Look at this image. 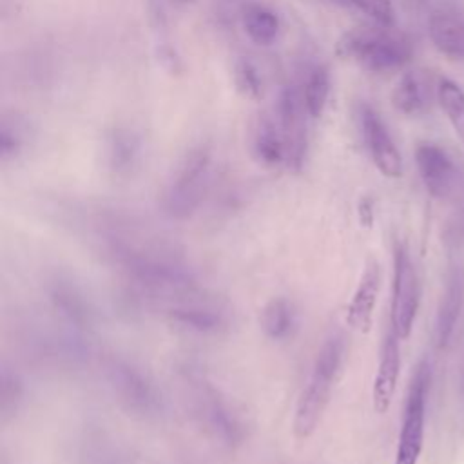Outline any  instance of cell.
<instances>
[{
  "label": "cell",
  "instance_id": "cell-1",
  "mask_svg": "<svg viewBox=\"0 0 464 464\" xmlns=\"http://www.w3.org/2000/svg\"><path fill=\"white\" fill-rule=\"evenodd\" d=\"M145 310L156 312L179 330L198 335H219L234 323L230 303L199 277L152 297Z\"/></svg>",
  "mask_w": 464,
  "mask_h": 464
},
{
  "label": "cell",
  "instance_id": "cell-2",
  "mask_svg": "<svg viewBox=\"0 0 464 464\" xmlns=\"http://www.w3.org/2000/svg\"><path fill=\"white\" fill-rule=\"evenodd\" d=\"M179 379L188 411L203 433L223 448L234 450L241 446L246 437L243 415L221 388L201 368L192 364L181 368Z\"/></svg>",
  "mask_w": 464,
  "mask_h": 464
},
{
  "label": "cell",
  "instance_id": "cell-3",
  "mask_svg": "<svg viewBox=\"0 0 464 464\" xmlns=\"http://www.w3.org/2000/svg\"><path fill=\"white\" fill-rule=\"evenodd\" d=\"M100 373L121 410L141 420H156L165 413V399L147 370L125 355L100 357Z\"/></svg>",
  "mask_w": 464,
  "mask_h": 464
},
{
  "label": "cell",
  "instance_id": "cell-4",
  "mask_svg": "<svg viewBox=\"0 0 464 464\" xmlns=\"http://www.w3.org/2000/svg\"><path fill=\"white\" fill-rule=\"evenodd\" d=\"M344 357V337L332 334L319 348L310 375L297 399L292 431L297 440H306L319 426Z\"/></svg>",
  "mask_w": 464,
  "mask_h": 464
},
{
  "label": "cell",
  "instance_id": "cell-5",
  "mask_svg": "<svg viewBox=\"0 0 464 464\" xmlns=\"http://www.w3.org/2000/svg\"><path fill=\"white\" fill-rule=\"evenodd\" d=\"M212 176V149L196 145L176 167L161 194V210L174 221H185L201 207Z\"/></svg>",
  "mask_w": 464,
  "mask_h": 464
},
{
  "label": "cell",
  "instance_id": "cell-6",
  "mask_svg": "<svg viewBox=\"0 0 464 464\" xmlns=\"http://www.w3.org/2000/svg\"><path fill=\"white\" fill-rule=\"evenodd\" d=\"M343 56L353 58L361 67L372 72L395 71L411 58L410 40L392 31V27L373 25L350 31L339 44Z\"/></svg>",
  "mask_w": 464,
  "mask_h": 464
},
{
  "label": "cell",
  "instance_id": "cell-7",
  "mask_svg": "<svg viewBox=\"0 0 464 464\" xmlns=\"http://www.w3.org/2000/svg\"><path fill=\"white\" fill-rule=\"evenodd\" d=\"M428 388H430V366L426 361H420L415 366L410 379L393 464H417L420 459L422 444H424Z\"/></svg>",
  "mask_w": 464,
  "mask_h": 464
},
{
  "label": "cell",
  "instance_id": "cell-8",
  "mask_svg": "<svg viewBox=\"0 0 464 464\" xmlns=\"http://www.w3.org/2000/svg\"><path fill=\"white\" fill-rule=\"evenodd\" d=\"M420 285L417 268L410 257L408 248L397 243L393 248V283H392V308L390 326L399 339H408L419 312Z\"/></svg>",
  "mask_w": 464,
  "mask_h": 464
},
{
  "label": "cell",
  "instance_id": "cell-9",
  "mask_svg": "<svg viewBox=\"0 0 464 464\" xmlns=\"http://www.w3.org/2000/svg\"><path fill=\"white\" fill-rule=\"evenodd\" d=\"M45 294L62 330L87 339L94 328V308L85 292L63 274H53L45 283Z\"/></svg>",
  "mask_w": 464,
  "mask_h": 464
},
{
  "label": "cell",
  "instance_id": "cell-10",
  "mask_svg": "<svg viewBox=\"0 0 464 464\" xmlns=\"http://www.w3.org/2000/svg\"><path fill=\"white\" fill-rule=\"evenodd\" d=\"M361 129L368 154L377 170L386 178L402 176V158L381 116L370 107H361Z\"/></svg>",
  "mask_w": 464,
  "mask_h": 464
},
{
  "label": "cell",
  "instance_id": "cell-11",
  "mask_svg": "<svg viewBox=\"0 0 464 464\" xmlns=\"http://www.w3.org/2000/svg\"><path fill=\"white\" fill-rule=\"evenodd\" d=\"M304 100L294 85H286L277 102L279 125L286 140L288 149V169H299L304 160L306 150V132H304Z\"/></svg>",
  "mask_w": 464,
  "mask_h": 464
},
{
  "label": "cell",
  "instance_id": "cell-12",
  "mask_svg": "<svg viewBox=\"0 0 464 464\" xmlns=\"http://www.w3.org/2000/svg\"><path fill=\"white\" fill-rule=\"evenodd\" d=\"M415 163L426 190L435 198H448L455 192L459 172L451 158L435 143H419Z\"/></svg>",
  "mask_w": 464,
  "mask_h": 464
},
{
  "label": "cell",
  "instance_id": "cell-13",
  "mask_svg": "<svg viewBox=\"0 0 464 464\" xmlns=\"http://www.w3.org/2000/svg\"><path fill=\"white\" fill-rule=\"evenodd\" d=\"M399 335L393 332L392 326H388L381 352H379V362H377V372L373 377L372 384V402L373 410L377 413H386L395 390L399 382V373H401V346H399Z\"/></svg>",
  "mask_w": 464,
  "mask_h": 464
},
{
  "label": "cell",
  "instance_id": "cell-14",
  "mask_svg": "<svg viewBox=\"0 0 464 464\" xmlns=\"http://www.w3.org/2000/svg\"><path fill=\"white\" fill-rule=\"evenodd\" d=\"M381 288V266L375 259H368L359 283L346 306V324L357 332H368L372 326L377 297Z\"/></svg>",
  "mask_w": 464,
  "mask_h": 464
},
{
  "label": "cell",
  "instance_id": "cell-15",
  "mask_svg": "<svg viewBox=\"0 0 464 464\" xmlns=\"http://www.w3.org/2000/svg\"><path fill=\"white\" fill-rule=\"evenodd\" d=\"M437 100V83L426 71H406L392 91L393 107L404 116H419L426 112Z\"/></svg>",
  "mask_w": 464,
  "mask_h": 464
},
{
  "label": "cell",
  "instance_id": "cell-16",
  "mask_svg": "<svg viewBox=\"0 0 464 464\" xmlns=\"http://www.w3.org/2000/svg\"><path fill=\"white\" fill-rule=\"evenodd\" d=\"M435 49L450 60L464 58V16L451 5H439L428 20Z\"/></svg>",
  "mask_w": 464,
  "mask_h": 464
},
{
  "label": "cell",
  "instance_id": "cell-17",
  "mask_svg": "<svg viewBox=\"0 0 464 464\" xmlns=\"http://www.w3.org/2000/svg\"><path fill=\"white\" fill-rule=\"evenodd\" d=\"M252 152L265 167H288V149L281 125L266 114H259L252 127Z\"/></svg>",
  "mask_w": 464,
  "mask_h": 464
},
{
  "label": "cell",
  "instance_id": "cell-18",
  "mask_svg": "<svg viewBox=\"0 0 464 464\" xmlns=\"http://www.w3.org/2000/svg\"><path fill=\"white\" fill-rule=\"evenodd\" d=\"M464 303V272L457 266L448 274L446 286L439 303L435 317V343L439 348H444L453 334L455 323L459 319L460 308Z\"/></svg>",
  "mask_w": 464,
  "mask_h": 464
},
{
  "label": "cell",
  "instance_id": "cell-19",
  "mask_svg": "<svg viewBox=\"0 0 464 464\" xmlns=\"http://www.w3.org/2000/svg\"><path fill=\"white\" fill-rule=\"evenodd\" d=\"M299 323L294 303L286 297H272L259 314V324L263 334L270 341H285L292 337Z\"/></svg>",
  "mask_w": 464,
  "mask_h": 464
},
{
  "label": "cell",
  "instance_id": "cell-20",
  "mask_svg": "<svg viewBox=\"0 0 464 464\" xmlns=\"http://www.w3.org/2000/svg\"><path fill=\"white\" fill-rule=\"evenodd\" d=\"M82 464H130L129 453L105 433L94 431L82 439L80 448Z\"/></svg>",
  "mask_w": 464,
  "mask_h": 464
},
{
  "label": "cell",
  "instance_id": "cell-21",
  "mask_svg": "<svg viewBox=\"0 0 464 464\" xmlns=\"http://www.w3.org/2000/svg\"><path fill=\"white\" fill-rule=\"evenodd\" d=\"M437 103L464 147V91L450 78L437 82Z\"/></svg>",
  "mask_w": 464,
  "mask_h": 464
},
{
  "label": "cell",
  "instance_id": "cell-22",
  "mask_svg": "<svg viewBox=\"0 0 464 464\" xmlns=\"http://www.w3.org/2000/svg\"><path fill=\"white\" fill-rule=\"evenodd\" d=\"M243 29L257 45H270L279 34V18L265 5H250L243 14Z\"/></svg>",
  "mask_w": 464,
  "mask_h": 464
},
{
  "label": "cell",
  "instance_id": "cell-23",
  "mask_svg": "<svg viewBox=\"0 0 464 464\" xmlns=\"http://www.w3.org/2000/svg\"><path fill=\"white\" fill-rule=\"evenodd\" d=\"M140 156V141L132 132L118 130L109 141V167L116 174H129Z\"/></svg>",
  "mask_w": 464,
  "mask_h": 464
},
{
  "label": "cell",
  "instance_id": "cell-24",
  "mask_svg": "<svg viewBox=\"0 0 464 464\" xmlns=\"http://www.w3.org/2000/svg\"><path fill=\"white\" fill-rule=\"evenodd\" d=\"M301 92H303L304 109H306L308 116L319 118L324 112V107H326L328 96H330V74H328L326 67L315 65L308 72Z\"/></svg>",
  "mask_w": 464,
  "mask_h": 464
},
{
  "label": "cell",
  "instance_id": "cell-25",
  "mask_svg": "<svg viewBox=\"0 0 464 464\" xmlns=\"http://www.w3.org/2000/svg\"><path fill=\"white\" fill-rule=\"evenodd\" d=\"M234 83L237 92L246 100H259L263 96V80L250 58L241 56L234 63Z\"/></svg>",
  "mask_w": 464,
  "mask_h": 464
},
{
  "label": "cell",
  "instance_id": "cell-26",
  "mask_svg": "<svg viewBox=\"0 0 464 464\" xmlns=\"http://www.w3.org/2000/svg\"><path fill=\"white\" fill-rule=\"evenodd\" d=\"M24 388L22 381L16 373H13L7 364H2V375H0V410L4 417L13 415L18 410V404L22 402Z\"/></svg>",
  "mask_w": 464,
  "mask_h": 464
},
{
  "label": "cell",
  "instance_id": "cell-27",
  "mask_svg": "<svg viewBox=\"0 0 464 464\" xmlns=\"http://www.w3.org/2000/svg\"><path fill=\"white\" fill-rule=\"evenodd\" d=\"M361 13H364L375 25L392 27L395 24V11L390 0H350Z\"/></svg>",
  "mask_w": 464,
  "mask_h": 464
},
{
  "label": "cell",
  "instance_id": "cell-28",
  "mask_svg": "<svg viewBox=\"0 0 464 464\" xmlns=\"http://www.w3.org/2000/svg\"><path fill=\"white\" fill-rule=\"evenodd\" d=\"M24 147V134L16 123H9L7 120L2 121L0 129V154L4 160L14 158L20 149Z\"/></svg>",
  "mask_w": 464,
  "mask_h": 464
},
{
  "label": "cell",
  "instance_id": "cell-29",
  "mask_svg": "<svg viewBox=\"0 0 464 464\" xmlns=\"http://www.w3.org/2000/svg\"><path fill=\"white\" fill-rule=\"evenodd\" d=\"M172 2H176V4H188V2H192V0H172Z\"/></svg>",
  "mask_w": 464,
  "mask_h": 464
}]
</instances>
